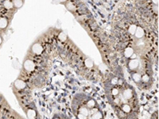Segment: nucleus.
<instances>
[{"mask_svg":"<svg viewBox=\"0 0 159 119\" xmlns=\"http://www.w3.org/2000/svg\"><path fill=\"white\" fill-rule=\"evenodd\" d=\"M104 92L119 119H138L140 107L134 87L123 76L111 73L104 81Z\"/></svg>","mask_w":159,"mask_h":119,"instance_id":"f257e3e1","label":"nucleus"},{"mask_svg":"<svg viewBox=\"0 0 159 119\" xmlns=\"http://www.w3.org/2000/svg\"><path fill=\"white\" fill-rule=\"evenodd\" d=\"M71 108L76 119H105L98 102L84 92L77 93L73 96Z\"/></svg>","mask_w":159,"mask_h":119,"instance_id":"f03ea898","label":"nucleus"},{"mask_svg":"<svg viewBox=\"0 0 159 119\" xmlns=\"http://www.w3.org/2000/svg\"><path fill=\"white\" fill-rule=\"evenodd\" d=\"M32 50H33V52L35 53V54H41L42 52V50H43V48L41 46V44H38V43H36L34 44L33 47H32Z\"/></svg>","mask_w":159,"mask_h":119,"instance_id":"7ed1b4c3","label":"nucleus"},{"mask_svg":"<svg viewBox=\"0 0 159 119\" xmlns=\"http://www.w3.org/2000/svg\"><path fill=\"white\" fill-rule=\"evenodd\" d=\"M52 119H70V118H69L66 114H65L57 113V114H55L53 116Z\"/></svg>","mask_w":159,"mask_h":119,"instance_id":"20e7f679","label":"nucleus"},{"mask_svg":"<svg viewBox=\"0 0 159 119\" xmlns=\"http://www.w3.org/2000/svg\"><path fill=\"white\" fill-rule=\"evenodd\" d=\"M7 25V20L4 18H0V29L6 28Z\"/></svg>","mask_w":159,"mask_h":119,"instance_id":"39448f33","label":"nucleus"},{"mask_svg":"<svg viewBox=\"0 0 159 119\" xmlns=\"http://www.w3.org/2000/svg\"><path fill=\"white\" fill-rule=\"evenodd\" d=\"M4 7L6 9H11L13 7V3H11L10 0H6V1L4 2Z\"/></svg>","mask_w":159,"mask_h":119,"instance_id":"423d86ee","label":"nucleus"},{"mask_svg":"<svg viewBox=\"0 0 159 119\" xmlns=\"http://www.w3.org/2000/svg\"><path fill=\"white\" fill-rule=\"evenodd\" d=\"M22 0H14V2H13V5H14L16 7H21L22 6Z\"/></svg>","mask_w":159,"mask_h":119,"instance_id":"0eeeda50","label":"nucleus"},{"mask_svg":"<svg viewBox=\"0 0 159 119\" xmlns=\"http://www.w3.org/2000/svg\"><path fill=\"white\" fill-rule=\"evenodd\" d=\"M59 39L60 40V41H65L66 39H67V36H66V34H65V33H60V35H59Z\"/></svg>","mask_w":159,"mask_h":119,"instance_id":"6e6552de","label":"nucleus"},{"mask_svg":"<svg viewBox=\"0 0 159 119\" xmlns=\"http://www.w3.org/2000/svg\"><path fill=\"white\" fill-rule=\"evenodd\" d=\"M150 119H158V111L156 110L153 113V114L150 117Z\"/></svg>","mask_w":159,"mask_h":119,"instance_id":"1a4fd4ad","label":"nucleus"},{"mask_svg":"<svg viewBox=\"0 0 159 119\" xmlns=\"http://www.w3.org/2000/svg\"><path fill=\"white\" fill-rule=\"evenodd\" d=\"M152 2L154 5H158V0H152Z\"/></svg>","mask_w":159,"mask_h":119,"instance_id":"9d476101","label":"nucleus"},{"mask_svg":"<svg viewBox=\"0 0 159 119\" xmlns=\"http://www.w3.org/2000/svg\"><path fill=\"white\" fill-rule=\"evenodd\" d=\"M1 43H2V37H0V44H1Z\"/></svg>","mask_w":159,"mask_h":119,"instance_id":"9b49d317","label":"nucleus"},{"mask_svg":"<svg viewBox=\"0 0 159 119\" xmlns=\"http://www.w3.org/2000/svg\"><path fill=\"white\" fill-rule=\"evenodd\" d=\"M60 2H64V1H65V0H59Z\"/></svg>","mask_w":159,"mask_h":119,"instance_id":"f8f14e48","label":"nucleus"}]
</instances>
